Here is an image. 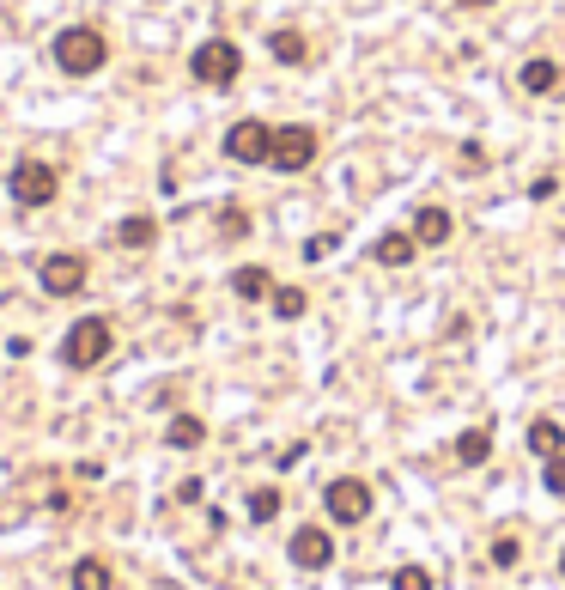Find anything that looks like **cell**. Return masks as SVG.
Instances as JSON below:
<instances>
[{
	"label": "cell",
	"instance_id": "cell-29",
	"mask_svg": "<svg viewBox=\"0 0 565 590\" xmlns=\"http://www.w3.org/2000/svg\"><path fill=\"white\" fill-rule=\"evenodd\" d=\"M559 578H565V554H559Z\"/></svg>",
	"mask_w": 565,
	"mask_h": 590
},
{
	"label": "cell",
	"instance_id": "cell-13",
	"mask_svg": "<svg viewBox=\"0 0 565 590\" xmlns=\"http://www.w3.org/2000/svg\"><path fill=\"white\" fill-rule=\"evenodd\" d=\"M517 80H523V92H535V98H541V92H553V86L565 80V67H559L553 55H529V61H523V73H517Z\"/></svg>",
	"mask_w": 565,
	"mask_h": 590
},
{
	"label": "cell",
	"instance_id": "cell-18",
	"mask_svg": "<svg viewBox=\"0 0 565 590\" xmlns=\"http://www.w3.org/2000/svg\"><path fill=\"white\" fill-rule=\"evenodd\" d=\"M493 457V432L487 426H468L462 438H456V463H468V469H480V463H487Z\"/></svg>",
	"mask_w": 565,
	"mask_h": 590
},
{
	"label": "cell",
	"instance_id": "cell-10",
	"mask_svg": "<svg viewBox=\"0 0 565 590\" xmlns=\"http://www.w3.org/2000/svg\"><path fill=\"white\" fill-rule=\"evenodd\" d=\"M450 232H456V219H450L444 207H420V213H414V238H420V250L450 244Z\"/></svg>",
	"mask_w": 565,
	"mask_h": 590
},
{
	"label": "cell",
	"instance_id": "cell-7",
	"mask_svg": "<svg viewBox=\"0 0 565 590\" xmlns=\"http://www.w3.org/2000/svg\"><path fill=\"white\" fill-rule=\"evenodd\" d=\"M37 280H43V292H49V299H73V292L92 280V262L79 256V250H55V256H43Z\"/></svg>",
	"mask_w": 565,
	"mask_h": 590
},
{
	"label": "cell",
	"instance_id": "cell-2",
	"mask_svg": "<svg viewBox=\"0 0 565 590\" xmlns=\"http://www.w3.org/2000/svg\"><path fill=\"white\" fill-rule=\"evenodd\" d=\"M110 347H116V329H110L104 317H79V323L61 335V365H67V372H92V365L110 359Z\"/></svg>",
	"mask_w": 565,
	"mask_h": 590
},
{
	"label": "cell",
	"instance_id": "cell-28",
	"mask_svg": "<svg viewBox=\"0 0 565 590\" xmlns=\"http://www.w3.org/2000/svg\"><path fill=\"white\" fill-rule=\"evenodd\" d=\"M462 7H468V13H480V7H493V0H462Z\"/></svg>",
	"mask_w": 565,
	"mask_h": 590
},
{
	"label": "cell",
	"instance_id": "cell-14",
	"mask_svg": "<svg viewBox=\"0 0 565 590\" xmlns=\"http://www.w3.org/2000/svg\"><path fill=\"white\" fill-rule=\"evenodd\" d=\"M67 584H73V590H116V572H110V560H98V554H86V560H73V572H67Z\"/></svg>",
	"mask_w": 565,
	"mask_h": 590
},
{
	"label": "cell",
	"instance_id": "cell-6",
	"mask_svg": "<svg viewBox=\"0 0 565 590\" xmlns=\"http://www.w3.org/2000/svg\"><path fill=\"white\" fill-rule=\"evenodd\" d=\"M316 153H322V134L310 128V122H286V128H274V171H310L316 165Z\"/></svg>",
	"mask_w": 565,
	"mask_h": 590
},
{
	"label": "cell",
	"instance_id": "cell-3",
	"mask_svg": "<svg viewBox=\"0 0 565 590\" xmlns=\"http://www.w3.org/2000/svg\"><path fill=\"white\" fill-rule=\"evenodd\" d=\"M189 73H195V80L201 86H237V73H244V49H237L231 37H207L195 55H189Z\"/></svg>",
	"mask_w": 565,
	"mask_h": 590
},
{
	"label": "cell",
	"instance_id": "cell-9",
	"mask_svg": "<svg viewBox=\"0 0 565 590\" xmlns=\"http://www.w3.org/2000/svg\"><path fill=\"white\" fill-rule=\"evenodd\" d=\"M292 566H304V572H329V566H335V536L322 530V524L292 530Z\"/></svg>",
	"mask_w": 565,
	"mask_h": 590
},
{
	"label": "cell",
	"instance_id": "cell-21",
	"mask_svg": "<svg viewBox=\"0 0 565 590\" xmlns=\"http://www.w3.org/2000/svg\"><path fill=\"white\" fill-rule=\"evenodd\" d=\"M219 238H225V244H244V238H250V213L237 207V201L219 213Z\"/></svg>",
	"mask_w": 565,
	"mask_h": 590
},
{
	"label": "cell",
	"instance_id": "cell-15",
	"mask_svg": "<svg viewBox=\"0 0 565 590\" xmlns=\"http://www.w3.org/2000/svg\"><path fill=\"white\" fill-rule=\"evenodd\" d=\"M116 244H122V250H152V244H158V219H152V213H128L122 226H116Z\"/></svg>",
	"mask_w": 565,
	"mask_h": 590
},
{
	"label": "cell",
	"instance_id": "cell-22",
	"mask_svg": "<svg viewBox=\"0 0 565 590\" xmlns=\"http://www.w3.org/2000/svg\"><path fill=\"white\" fill-rule=\"evenodd\" d=\"M250 518H256V524L280 518V487H256V493H250Z\"/></svg>",
	"mask_w": 565,
	"mask_h": 590
},
{
	"label": "cell",
	"instance_id": "cell-19",
	"mask_svg": "<svg viewBox=\"0 0 565 590\" xmlns=\"http://www.w3.org/2000/svg\"><path fill=\"white\" fill-rule=\"evenodd\" d=\"M529 451H535V457H541V463H547V457H559V451H565V426H559V420H547V414H541V420H535V426H529Z\"/></svg>",
	"mask_w": 565,
	"mask_h": 590
},
{
	"label": "cell",
	"instance_id": "cell-1",
	"mask_svg": "<svg viewBox=\"0 0 565 590\" xmlns=\"http://www.w3.org/2000/svg\"><path fill=\"white\" fill-rule=\"evenodd\" d=\"M104 61H110V43L92 25H67L55 37V67L67 73V80H92V73H104Z\"/></svg>",
	"mask_w": 565,
	"mask_h": 590
},
{
	"label": "cell",
	"instance_id": "cell-11",
	"mask_svg": "<svg viewBox=\"0 0 565 590\" xmlns=\"http://www.w3.org/2000/svg\"><path fill=\"white\" fill-rule=\"evenodd\" d=\"M371 256H377L383 268H408V262L420 256V238H414V232H383V238L371 244Z\"/></svg>",
	"mask_w": 565,
	"mask_h": 590
},
{
	"label": "cell",
	"instance_id": "cell-4",
	"mask_svg": "<svg viewBox=\"0 0 565 590\" xmlns=\"http://www.w3.org/2000/svg\"><path fill=\"white\" fill-rule=\"evenodd\" d=\"M7 189H13L19 207H49V201L61 195V171L43 165V159H19V165L7 171Z\"/></svg>",
	"mask_w": 565,
	"mask_h": 590
},
{
	"label": "cell",
	"instance_id": "cell-5",
	"mask_svg": "<svg viewBox=\"0 0 565 590\" xmlns=\"http://www.w3.org/2000/svg\"><path fill=\"white\" fill-rule=\"evenodd\" d=\"M225 159H231V165H268V159H274V128H268L262 116L231 122V128H225Z\"/></svg>",
	"mask_w": 565,
	"mask_h": 590
},
{
	"label": "cell",
	"instance_id": "cell-23",
	"mask_svg": "<svg viewBox=\"0 0 565 590\" xmlns=\"http://www.w3.org/2000/svg\"><path fill=\"white\" fill-rule=\"evenodd\" d=\"M389 590H432V572H426V566H401V572L389 578Z\"/></svg>",
	"mask_w": 565,
	"mask_h": 590
},
{
	"label": "cell",
	"instance_id": "cell-8",
	"mask_svg": "<svg viewBox=\"0 0 565 590\" xmlns=\"http://www.w3.org/2000/svg\"><path fill=\"white\" fill-rule=\"evenodd\" d=\"M322 505H329V518H335V524H365V518H371V481L341 475V481H329Z\"/></svg>",
	"mask_w": 565,
	"mask_h": 590
},
{
	"label": "cell",
	"instance_id": "cell-12",
	"mask_svg": "<svg viewBox=\"0 0 565 590\" xmlns=\"http://www.w3.org/2000/svg\"><path fill=\"white\" fill-rule=\"evenodd\" d=\"M268 55H274L280 67H304V61H310V37L292 31V25H280V31H268Z\"/></svg>",
	"mask_w": 565,
	"mask_h": 590
},
{
	"label": "cell",
	"instance_id": "cell-25",
	"mask_svg": "<svg viewBox=\"0 0 565 590\" xmlns=\"http://www.w3.org/2000/svg\"><path fill=\"white\" fill-rule=\"evenodd\" d=\"M335 244H341V232H316V238L304 244V262H322V256H335Z\"/></svg>",
	"mask_w": 565,
	"mask_h": 590
},
{
	"label": "cell",
	"instance_id": "cell-27",
	"mask_svg": "<svg viewBox=\"0 0 565 590\" xmlns=\"http://www.w3.org/2000/svg\"><path fill=\"white\" fill-rule=\"evenodd\" d=\"M462 165L468 171H487V146H462Z\"/></svg>",
	"mask_w": 565,
	"mask_h": 590
},
{
	"label": "cell",
	"instance_id": "cell-17",
	"mask_svg": "<svg viewBox=\"0 0 565 590\" xmlns=\"http://www.w3.org/2000/svg\"><path fill=\"white\" fill-rule=\"evenodd\" d=\"M165 445H177V451H201V445H207V420H195V414H177V420L165 426Z\"/></svg>",
	"mask_w": 565,
	"mask_h": 590
},
{
	"label": "cell",
	"instance_id": "cell-26",
	"mask_svg": "<svg viewBox=\"0 0 565 590\" xmlns=\"http://www.w3.org/2000/svg\"><path fill=\"white\" fill-rule=\"evenodd\" d=\"M517 560H523V542L517 536H499L493 542V566H517Z\"/></svg>",
	"mask_w": 565,
	"mask_h": 590
},
{
	"label": "cell",
	"instance_id": "cell-16",
	"mask_svg": "<svg viewBox=\"0 0 565 590\" xmlns=\"http://www.w3.org/2000/svg\"><path fill=\"white\" fill-rule=\"evenodd\" d=\"M231 292H237V299H274V274L262 262H244L231 274Z\"/></svg>",
	"mask_w": 565,
	"mask_h": 590
},
{
	"label": "cell",
	"instance_id": "cell-24",
	"mask_svg": "<svg viewBox=\"0 0 565 590\" xmlns=\"http://www.w3.org/2000/svg\"><path fill=\"white\" fill-rule=\"evenodd\" d=\"M541 487L565 499V451H559V457H547V469H541Z\"/></svg>",
	"mask_w": 565,
	"mask_h": 590
},
{
	"label": "cell",
	"instance_id": "cell-20",
	"mask_svg": "<svg viewBox=\"0 0 565 590\" xmlns=\"http://www.w3.org/2000/svg\"><path fill=\"white\" fill-rule=\"evenodd\" d=\"M268 305H274V317L298 323V317L310 311V292H304V286H274V299H268Z\"/></svg>",
	"mask_w": 565,
	"mask_h": 590
}]
</instances>
